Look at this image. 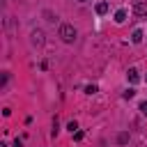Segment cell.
<instances>
[{"label":"cell","mask_w":147,"mask_h":147,"mask_svg":"<svg viewBox=\"0 0 147 147\" xmlns=\"http://www.w3.org/2000/svg\"><path fill=\"white\" fill-rule=\"evenodd\" d=\"M57 131H60V126H57V119L53 122V136H57Z\"/></svg>","instance_id":"4fadbf2b"},{"label":"cell","mask_w":147,"mask_h":147,"mask_svg":"<svg viewBox=\"0 0 147 147\" xmlns=\"http://www.w3.org/2000/svg\"><path fill=\"white\" fill-rule=\"evenodd\" d=\"M30 41H32V46H44V41H46V37H44V30H32V34H30Z\"/></svg>","instance_id":"7a4b0ae2"},{"label":"cell","mask_w":147,"mask_h":147,"mask_svg":"<svg viewBox=\"0 0 147 147\" xmlns=\"http://www.w3.org/2000/svg\"><path fill=\"white\" fill-rule=\"evenodd\" d=\"M108 11V2H99L96 5V14H106Z\"/></svg>","instance_id":"52a82bcc"},{"label":"cell","mask_w":147,"mask_h":147,"mask_svg":"<svg viewBox=\"0 0 147 147\" xmlns=\"http://www.w3.org/2000/svg\"><path fill=\"white\" fill-rule=\"evenodd\" d=\"M85 94H96V85H87L85 87Z\"/></svg>","instance_id":"30bf717a"},{"label":"cell","mask_w":147,"mask_h":147,"mask_svg":"<svg viewBox=\"0 0 147 147\" xmlns=\"http://www.w3.org/2000/svg\"><path fill=\"white\" fill-rule=\"evenodd\" d=\"M60 39H62L64 44H71V41L76 39V28L69 25V23H62V25H60Z\"/></svg>","instance_id":"6da1fadb"},{"label":"cell","mask_w":147,"mask_h":147,"mask_svg":"<svg viewBox=\"0 0 147 147\" xmlns=\"http://www.w3.org/2000/svg\"><path fill=\"white\" fill-rule=\"evenodd\" d=\"M140 113H142V115H147V101H145V103H140Z\"/></svg>","instance_id":"5bb4252c"},{"label":"cell","mask_w":147,"mask_h":147,"mask_svg":"<svg viewBox=\"0 0 147 147\" xmlns=\"http://www.w3.org/2000/svg\"><path fill=\"white\" fill-rule=\"evenodd\" d=\"M14 147H23V142H21V140L16 138V140H14Z\"/></svg>","instance_id":"9a60e30c"},{"label":"cell","mask_w":147,"mask_h":147,"mask_svg":"<svg viewBox=\"0 0 147 147\" xmlns=\"http://www.w3.org/2000/svg\"><path fill=\"white\" fill-rule=\"evenodd\" d=\"M117 142H119V145H126V142H129V133H119V136H117Z\"/></svg>","instance_id":"ba28073f"},{"label":"cell","mask_w":147,"mask_h":147,"mask_svg":"<svg viewBox=\"0 0 147 147\" xmlns=\"http://www.w3.org/2000/svg\"><path fill=\"white\" fill-rule=\"evenodd\" d=\"M126 76H129V80H131V83H138V80H140L138 69H129V74H126Z\"/></svg>","instance_id":"5b68a950"},{"label":"cell","mask_w":147,"mask_h":147,"mask_svg":"<svg viewBox=\"0 0 147 147\" xmlns=\"http://www.w3.org/2000/svg\"><path fill=\"white\" fill-rule=\"evenodd\" d=\"M133 14H136V16H147V2H145V0L133 2Z\"/></svg>","instance_id":"3957f363"},{"label":"cell","mask_w":147,"mask_h":147,"mask_svg":"<svg viewBox=\"0 0 147 147\" xmlns=\"http://www.w3.org/2000/svg\"><path fill=\"white\" fill-rule=\"evenodd\" d=\"M126 21V9H117L115 11V23H124Z\"/></svg>","instance_id":"277c9868"},{"label":"cell","mask_w":147,"mask_h":147,"mask_svg":"<svg viewBox=\"0 0 147 147\" xmlns=\"http://www.w3.org/2000/svg\"><path fill=\"white\" fill-rule=\"evenodd\" d=\"M131 41H133V44H140V41H142V30H136L133 37H131Z\"/></svg>","instance_id":"8992f818"},{"label":"cell","mask_w":147,"mask_h":147,"mask_svg":"<svg viewBox=\"0 0 147 147\" xmlns=\"http://www.w3.org/2000/svg\"><path fill=\"white\" fill-rule=\"evenodd\" d=\"M67 129H69V131H71V133H74V131H76V129H78V124H76V122H74V119H71V122H69V126H67Z\"/></svg>","instance_id":"7c38bea8"},{"label":"cell","mask_w":147,"mask_h":147,"mask_svg":"<svg viewBox=\"0 0 147 147\" xmlns=\"http://www.w3.org/2000/svg\"><path fill=\"white\" fill-rule=\"evenodd\" d=\"M133 94H136V90H133V87H129V90H126V92H124V96H126V99H131V96H133Z\"/></svg>","instance_id":"8fae6325"},{"label":"cell","mask_w":147,"mask_h":147,"mask_svg":"<svg viewBox=\"0 0 147 147\" xmlns=\"http://www.w3.org/2000/svg\"><path fill=\"white\" fill-rule=\"evenodd\" d=\"M44 16H46V21H51V23H55V21H57V16H55L53 11H44Z\"/></svg>","instance_id":"9c48e42d"},{"label":"cell","mask_w":147,"mask_h":147,"mask_svg":"<svg viewBox=\"0 0 147 147\" xmlns=\"http://www.w3.org/2000/svg\"><path fill=\"white\" fill-rule=\"evenodd\" d=\"M78 2H85V0H78Z\"/></svg>","instance_id":"2e32d148"}]
</instances>
